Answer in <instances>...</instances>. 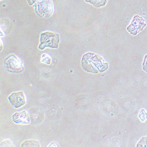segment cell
<instances>
[{
  "label": "cell",
  "instance_id": "6",
  "mask_svg": "<svg viewBox=\"0 0 147 147\" xmlns=\"http://www.w3.org/2000/svg\"><path fill=\"white\" fill-rule=\"evenodd\" d=\"M13 121L16 124L26 125L29 124L30 119L29 115L26 111L17 112L12 115Z\"/></svg>",
  "mask_w": 147,
  "mask_h": 147
},
{
  "label": "cell",
  "instance_id": "9",
  "mask_svg": "<svg viewBox=\"0 0 147 147\" xmlns=\"http://www.w3.org/2000/svg\"><path fill=\"white\" fill-rule=\"evenodd\" d=\"M138 117L142 122H144L147 119V112L144 109H142L139 113Z\"/></svg>",
  "mask_w": 147,
  "mask_h": 147
},
{
  "label": "cell",
  "instance_id": "14",
  "mask_svg": "<svg viewBox=\"0 0 147 147\" xmlns=\"http://www.w3.org/2000/svg\"><path fill=\"white\" fill-rule=\"evenodd\" d=\"M59 145L58 144L57 142H52L49 145L48 147H59Z\"/></svg>",
  "mask_w": 147,
  "mask_h": 147
},
{
  "label": "cell",
  "instance_id": "2",
  "mask_svg": "<svg viewBox=\"0 0 147 147\" xmlns=\"http://www.w3.org/2000/svg\"><path fill=\"white\" fill-rule=\"evenodd\" d=\"M60 42L59 35L56 33L47 31L40 34L38 48L43 50L46 48L57 49Z\"/></svg>",
  "mask_w": 147,
  "mask_h": 147
},
{
  "label": "cell",
  "instance_id": "13",
  "mask_svg": "<svg viewBox=\"0 0 147 147\" xmlns=\"http://www.w3.org/2000/svg\"><path fill=\"white\" fill-rule=\"evenodd\" d=\"M143 70L147 73V54L146 55L142 64Z\"/></svg>",
  "mask_w": 147,
  "mask_h": 147
},
{
  "label": "cell",
  "instance_id": "12",
  "mask_svg": "<svg viewBox=\"0 0 147 147\" xmlns=\"http://www.w3.org/2000/svg\"><path fill=\"white\" fill-rule=\"evenodd\" d=\"M14 147L12 143L9 140H5L2 142L0 145V147Z\"/></svg>",
  "mask_w": 147,
  "mask_h": 147
},
{
  "label": "cell",
  "instance_id": "4",
  "mask_svg": "<svg viewBox=\"0 0 147 147\" xmlns=\"http://www.w3.org/2000/svg\"><path fill=\"white\" fill-rule=\"evenodd\" d=\"M145 20L138 15L135 16L131 21V24L127 27V30L131 35H136L142 31L146 26Z\"/></svg>",
  "mask_w": 147,
  "mask_h": 147
},
{
  "label": "cell",
  "instance_id": "5",
  "mask_svg": "<svg viewBox=\"0 0 147 147\" xmlns=\"http://www.w3.org/2000/svg\"><path fill=\"white\" fill-rule=\"evenodd\" d=\"M8 99L11 106L16 109L20 108L26 103L25 96L23 91L12 93Z\"/></svg>",
  "mask_w": 147,
  "mask_h": 147
},
{
  "label": "cell",
  "instance_id": "3",
  "mask_svg": "<svg viewBox=\"0 0 147 147\" xmlns=\"http://www.w3.org/2000/svg\"><path fill=\"white\" fill-rule=\"evenodd\" d=\"M6 70L10 73H20L24 70L23 64L16 55H10L6 57L4 62Z\"/></svg>",
  "mask_w": 147,
  "mask_h": 147
},
{
  "label": "cell",
  "instance_id": "1",
  "mask_svg": "<svg viewBox=\"0 0 147 147\" xmlns=\"http://www.w3.org/2000/svg\"><path fill=\"white\" fill-rule=\"evenodd\" d=\"M81 66L84 70L88 73L98 74L107 70L109 64L105 63L103 58L99 55L90 52L83 56Z\"/></svg>",
  "mask_w": 147,
  "mask_h": 147
},
{
  "label": "cell",
  "instance_id": "7",
  "mask_svg": "<svg viewBox=\"0 0 147 147\" xmlns=\"http://www.w3.org/2000/svg\"><path fill=\"white\" fill-rule=\"evenodd\" d=\"M108 1V0H85V2L89 3L97 8L103 7L105 6Z\"/></svg>",
  "mask_w": 147,
  "mask_h": 147
},
{
  "label": "cell",
  "instance_id": "11",
  "mask_svg": "<svg viewBox=\"0 0 147 147\" xmlns=\"http://www.w3.org/2000/svg\"><path fill=\"white\" fill-rule=\"evenodd\" d=\"M41 61L42 63H44L49 64L51 63V59L48 55L44 54L42 56Z\"/></svg>",
  "mask_w": 147,
  "mask_h": 147
},
{
  "label": "cell",
  "instance_id": "10",
  "mask_svg": "<svg viewBox=\"0 0 147 147\" xmlns=\"http://www.w3.org/2000/svg\"><path fill=\"white\" fill-rule=\"evenodd\" d=\"M136 147H147V136L142 138L137 144Z\"/></svg>",
  "mask_w": 147,
  "mask_h": 147
},
{
  "label": "cell",
  "instance_id": "8",
  "mask_svg": "<svg viewBox=\"0 0 147 147\" xmlns=\"http://www.w3.org/2000/svg\"><path fill=\"white\" fill-rule=\"evenodd\" d=\"M40 143L38 140H27L23 142L21 145V147H40Z\"/></svg>",
  "mask_w": 147,
  "mask_h": 147
}]
</instances>
